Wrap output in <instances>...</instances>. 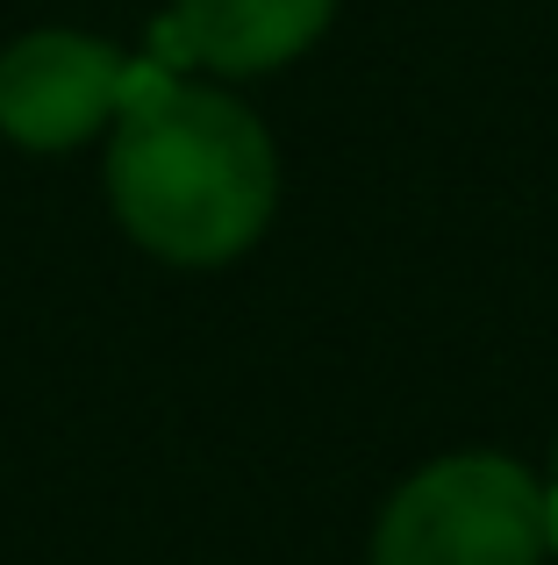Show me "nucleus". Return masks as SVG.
Here are the masks:
<instances>
[{
	"mask_svg": "<svg viewBox=\"0 0 558 565\" xmlns=\"http://www.w3.org/2000/svg\"><path fill=\"white\" fill-rule=\"evenodd\" d=\"M108 201L158 265L215 273L279 215V143L223 86H180L158 65L122 72L108 137Z\"/></svg>",
	"mask_w": 558,
	"mask_h": 565,
	"instance_id": "nucleus-1",
	"label": "nucleus"
},
{
	"mask_svg": "<svg viewBox=\"0 0 558 565\" xmlns=\"http://www.w3.org/2000/svg\"><path fill=\"white\" fill-rule=\"evenodd\" d=\"M551 494L502 451H451L408 472L373 523L365 565H545Z\"/></svg>",
	"mask_w": 558,
	"mask_h": 565,
	"instance_id": "nucleus-2",
	"label": "nucleus"
},
{
	"mask_svg": "<svg viewBox=\"0 0 558 565\" xmlns=\"http://www.w3.org/2000/svg\"><path fill=\"white\" fill-rule=\"evenodd\" d=\"M122 57L86 29H29L0 51V137L22 151H79L122 115Z\"/></svg>",
	"mask_w": 558,
	"mask_h": 565,
	"instance_id": "nucleus-3",
	"label": "nucleus"
},
{
	"mask_svg": "<svg viewBox=\"0 0 558 565\" xmlns=\"http://www.w3.org/2000/svg\"><path fill=\"white\" fill-rule=\"evenodd\" d=\"M336 22V0H180L172 29L186 36V57L223 79L279 72L301 51H315Z\"/></svg>",
	"mask_w": 558,
	"mask_h": 565,
	"instance_id": "nucleus-4",
	"label": "nucleus"
},
{
	"mask_svg": "<svg viewBox=\"0 0 558 565\" xmlns=\"http://www.w3.org/2000/svg\"><path fill=\"white\" fill-rule=\"evenodd\" d=\"M551 480H558V444H551Z\"/></svg>",
	"mask_w": 558,
	"mask_h": 565,
	"instance_id": "nucleus-5",
	"label": "nucleus"
}]
</instances>
